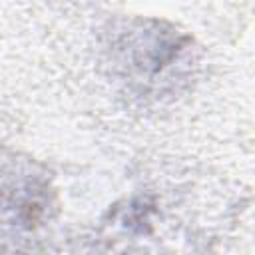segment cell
<instances>
[{
    "instance_id": "6da1fadb",
    "label": "cell",
    "mask_w": 255,
    "mask_h": 255,
    "mask_svg": "<svg viewBox=\"0 0 255 255\" xmlns=\"http://www.w3.org/2000/svg\"><path fill=\"white\" fill-rule=\"evenodd\" d=\"M191 40L173 26L157 20H128L122 28L112 30L110 62L131 90H161L171 80L167 74L183 64Z\"/></svg>"
},
{
    "instance_id": "7a4b0ae2",
    "label": "cell",
    "mask_w": 255,
    "mask_h": 255,
    "mask_svg": "<svg viewBox=\"0 0 255 255\" xmlns=\"http://www.w3.org/2000/svg\"><path fill=\"white\" fill-rule=\"evenodd\" d=\"M54 217L48 179L30 161L0 163V251L30 255Z\"/></svg>"
}]
</instances>
